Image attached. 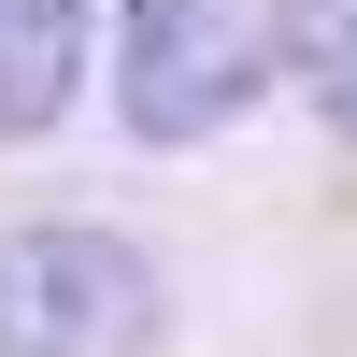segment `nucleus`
Listing matches in <instances>:
<instances>
[{"mask_svg":"<svg viewBox=\"0 0 357 357\" xmlns=\"http://www.w3.org/2000/svg\"><path fill=\"white\" fill-rule=\"evenodd\" d=\"M301 86H314V114L357 143V0H301Z\"/></svg>","mask_w":357,"mask_h":357,"instance_id":"nucleus-4","label":"nucleus"},{"mask_svg":"<svg viewBox=\"0 0 357 357\" xmlns=\"http://www.w3.org/2000/svg\"><path fill=\"white\" fill-rule=\"evenodd\" d=\"M158 272L114 229H0V357H143Z\"/></svg>","mask_w":357,"mask_h":357,"instance_id":"nucleus-2","label":"nucleus"},{"mask_svg":"<svg viewBox=\"0 0 357 357\" xmlns=\"http://www.w3.org/2000/svg\"><path fill=\"white\" fill-rule=\"evenodd\" d=\"M86 86V0H0V143L57 129Z\"/></svg>","mask_w":357,"mask_h":357,"instance_id":"nucleus-3","label":"nucleus"},{"mask_svg":"<svg viewBox=\"0 0 357 357\" xmlns=\"http://www.w3.org/2000/svg\"><path fill=\"white\" fill-rule=\"evenodd\" d=\"M301 57V0H129L114 29V100L143 143H200Z\"/></svg>","mask_w":357,"mask_h":357,"instance_id":"nucleus-1","label":"nucleus"}]
</instances>
